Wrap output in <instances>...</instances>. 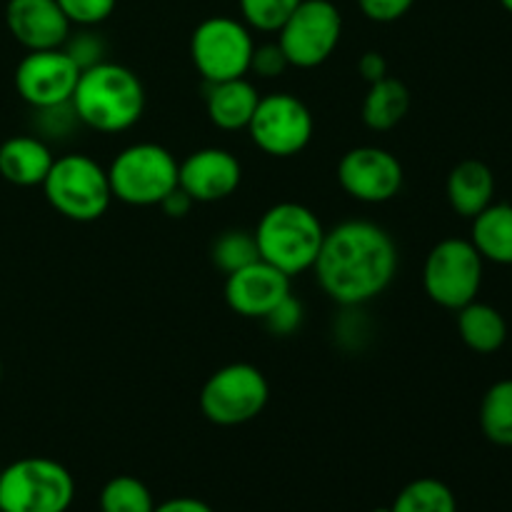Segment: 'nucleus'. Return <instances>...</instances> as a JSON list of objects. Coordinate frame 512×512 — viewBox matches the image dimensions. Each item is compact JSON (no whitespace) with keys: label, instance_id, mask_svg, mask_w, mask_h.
Wrapping results in <instances>:
<instances>
[{"label":"nucleus","instance_id":"1","mask_svg":"<svg viewBox=\"0 0 512 512\" xmlns=\"http://www.w3.org/2000/svg\"><path fill=\"white\" fill-rule=\"evenodd\" d=\"M313 270L333 303L358 308L390 288L398 273V245L378 223L345 220L325 230Z\"/></svg>","mask_w":512,"mask_h":512},{"label":"nucleus","instance_id":"2","mask_svg":"<svg viewBox=\"0 0 512 512\" xmlns=\"http://www.w3.org/2000/svg\"><path fill=\"white\" fill-rule=\"evenodd\" d=\"M70 105L85 128L123 133L143 118L145 88L133 70L103 60L80 73Z\"/></svg>","mask_w":512,"mask_h":512},{"label":"nucleus","instance_id":"3","mask_svg":"<svg viewBox=\"0 0 512 512\" xmlns=\"http://www.w3.org/2000/svg\"><path fill=\"white\" fill-rule=\"evenodd\" d=\"M260 260L283 270L288 278L313 270L325 228L318 215L300 203H278L263 213L255 228Z\"/></svg>","mask_w":512,"mask_h":512},{"label":"nucleus","instance_id":"4","mask_svg":"<svg viewBox=\"0 0 512 512\" xmlns=\"http://www.w3.org/2000/svg\"><path fill=\"white\" fill-rule=\"evenodd\" d=\"M40 188L50 208L75 223H93L103 218L113 200L108 168L85 153H68L55 158Z\"/></svg>","mask_w":512,"mask_h":512},{"label":"nucleus","instance_id":"5","mask_svg":"<svg viewBox=\"0 0 512 512\" xmlns=\"http://www.w3.org/2000/svg\"><path fill=\"white\" fill-rule=\"evenodd\" d=\"M75 480L53 458H20L0 470V512H68Z\"/></svg>","mask_w":512,"mask_h":512},{"label":"nucleus","instance_id":"6","mask_svg":"<svg viewBox=\"0 0 512 512\" xmlns=\"http://www.w3.org/2000/svg\"><path fill=\"white\" fill-rule=\"evenodd\" d=\"M178 160L158 143H135L120 150L108 168L113 198L133 208H150L178 188Z\"/></svg>","mask_w":512,"mask_h":512},{"label":"nucleus","instance_id":"7","mask_svg":"<svg viewBox=\"0 0 512 512\" xmlns=\"http://www.w3.org/2000/svg\"><path fill=\"white\" fill-rule=\"evenodd\" d=\"M485 260L465 238H445L428 253L423 265L425 295L445 310H460L478 300Z\"/></svg>","mask_w":512,"mask_h":512},{"label":"nucleus","instance_id":"8","mask_svg":"<svg viewBox=\"0 0 512 512\" xmlns=\"http://www.w3.org/2000/svg\"><path fill=\"white\" fill-rule=\"evenodd\" d=\"M270 398L263 370L250 363H230L215 370L200 390L205 420L220 428H235L258 418Z\"/></svg>","mask_w":512,"mask_h":512},{"label":"nucleus","instance_id":"9","mask_svg":"<svg viewBox=\"0 0 512 512\" xmlns=\"http://www.w3.org/2000/svg\"><path fill=\"white\" fill-rule=\"evenodd\" d=\"M343 38V13L333 0H300L290 18L280 25V50L290 68L313 70L330 60Z\"/></svg>","mask_w":512,"mask_h":512},{"label":"nucleus","instance_id":"10","mask_svg":"<svg viewBox=\"0 0 512 512\" xmlns=\"http://www.w3.org/2000/svg\"><path fill=\"white\" fill-rule=\"evenodd\" d=\"M253 50L255 40L248 25L228 15L205 18L190 38V58L205 83L245 78Z\"/></svg>","mask_w":512,"mask_h":512},{"label":"nucleus","instance_id":"11","mask_svg":"<svg viewBox=\"0 0 512 512\" xmlns=\"http://www.w3.org/2000/svg\"><path fill=\"white\" fill-rule=\"evenodd\" d=\"M248 133L255 148L270 158H293L303 153L313 140L315 120L298 95L268 93L260 95Z\"/></svg>","mask_w":512,"mask_h":512},{"label":"nucleus","instance_id":"12","mask_svg":"<svg viewBox=\"0 0 512 512\" xmlns=\"http://www.w3.org/2000/svg\"><path fill=\"white\" fill-rule=\"evenodd\" d=\"M338 183L350 198L360 203H388L403 190V163L398 155L380 145H358L340 158Z\"/></svg>","mask_w":512,"mask_h":512},{"label":"nucleus","instance_id":"13","mask_svg":"<svg viewBox=\"0 0 512 512\" xmlns=\"http://www.w3.org/2000/svg\"><path fill=\"white\" fill-rule=\"evenodd\" d=\"M80 68L63 48L28 50L15 68V90L33 110L70 103Z\"/></svg>","mask_w":512,"mask_h":512},{"label":"nucleus","instance_id":"14","mask_svg":"<svg viewBox=\"0 0 512 512\" xmlns=\"http://www.w3.org/2000/svg\"><path fill=\"white\" fill-rule=\"evenodd\" d=\"M283 270L273 268L265 260L235 270L225 280V303L233 313L250 320H263L278 303H283L293 290Z\"/></svg>","mask_w":512,"mask_h":512},{"label":"nucleus","instance_id":"15","mask_svg":"<svg viewBox=\"0 0 512 512\" xmlns=\"http://www.w3.org/2000/svg\"><path fill=\"white\" fill-rule=\"evenodd\" d=\"M243 165L225 148H200L178 165V185L195 203H218L240 188Z\"/></svg>","mask_w":512,"mask_h":512},{"label":"nucleus","instance_id":"16","mask_svg":"<svg viewBox=\"0 0 512 512\" xmlns=\"http://www.w3.org/2000/svg\"><path fill=\"white\" fill-rule=\"evenodd\" d=\"M5 25L25 50L63 48L73 28L58 0H8Z\"/></svg>","mask_w":512,"mask_h":512},{"label":"nucleus","instance_id":"17","mask_svg":"<svg viewBox=\"0 0 512 512\" xmlns=\"http://www.w3.org/2000/svg\"><path fill=\"white\" fill-rule=\"evenodd\" d=\"M53 160V150L38 135H13L0 145V175L18 188L43 185Z\"/></svg>","mask_w":512,"mask_h":512},{"label":"nucleus","instance_id":"18","mask_svg":"<svg viewBox=\"0 0 512 512\" xmlns=\"http://www.w3.org/2000/svg\"><path fill=\"white\" fill-rule=\"evenodd\" d=\"M445 195L448 203L460 218L473 220L475 215L483 213L490 203H495V175L490 165L483 160L468 158L460 160L448 175L445 183Z\"/></svg>","mask_w":512,"mask_h":512},{"label":"nucleus","instance_id":"19","mask_svg":"<svg viewBox=\"0 0 512 512\" xmlns=\"http://www.w3.org/2000/svg\"><path fill=\"white\" fill-rule=\"evenodd\" d=\"M260 103V93L253 83L245 78L220 80L208 83L205 108L208 118L220 130H248L255 108Z\"/></svg>","mask_w":512,"mask_h":512},{"label":"nucleus","instance_id":"20","mask_svg":"<svg viewBox=\"0 0 512 512\" xmlns=\"http://www.w3.org/2000/svg\"><path fill=\"white\" fill-rule=\"evenodd\" d=\"M470 243L485 263L512 265V205L490 203L473 218Z\"/></svg>","mask_w":512,"mask_h":512},{"label":"nucleus","instance_id":"21","mask_svg":"<svg viewBox=\"0 0 512 512\" xmlns=\"http://www.w3.org/2000/svg\"><path fill=\"white\" fill-rule=\"evenodd\" d=\"M458 313V335L473 353L493 355L508 340V323H505L503 313L488 303H473L463 305Z\"/></svg>","mask_w":512,"mask_h":512},{"label":"nucleus","instance_id":"22","mask_svg":"<svg viewBox=\"0 0 512 512\" xmlns=\"http://www.w3.org/2000/svg\"><path fill=\"white\" fill-rule=\"evenodd\" d=\"M410 110V90L408 85L400 78H388L378 80L368 88L363 100V123L370 130H393L395 125H400L405 120Z\"/></svg>","mask_w":512,"mask_h":512},{"label":"nucleus","instance_id":"23","mask_svg":"<svg viewBox=\"0 0 512 512\" xmlns=\"http://www.w3.org/2000/svg\"><path fill=\"white\" fill-rule=\"evenodd\" d=\"M480 430L500 448H512V378L498 380L480 403Z\"/></svg>","mask_w":512,"mask_h":512},{"label":"nucleus","instance_id":"24","mask_svg":"<svg viewBox=\"0 0 512 512\" xmlns=\"http://www.w3.org/2000/svg\"><path fill=\"white\" fill-rule=\"evenodd\" d=\"M390 512H458V500L443 480L418 478L400 490Z\"/></svg>","mask_w":512,"mask_h":512},{"label":"nucleus","instance_id":"25","mask_svg":"<svg viewBox=\"0 0 512 512\" xmlns=\"http://www.w3.org/2000/svg\"><path fill=\"white\" fill-rule=\"evenodd\" d=\"M153 493L135 475H115L100 490V512H153Z\"/></svg>","mask_w":512,"mask_h":512},{"label":"nucleus","instance_id":"26","mask_svg":"<svg viewBox=\"0 0 512 512\" xmlns=\"http://www.w3.org/2000/svg\"><path fill=\"white\" fill-rule=\"evenodd\" d=\"M210 258H213L215 268L223 270L225 275L255 263V260H260L255 235L248 230H225L215 238Z\"/></svg>","mask_w":512,"mask_h":512},{"label":"nucleus","instance_id":"27","mask_svg":"<svg viewBox=\"0 0 512 512\" xmlns=\"http://www.w3.org/2000/svg\"><path fill=\"white\" fill-rule=\"evenodd\" d=\"M243 23L260 33H278L300 0H238Z\"/></svg>","mask_w":512,"mask_h":512},{"label":"nucleus","instance_id":"28","mask_svg":"<svg viewBox=\"0 0 512 512\" xmlns=\"http://www.w3.org/2000/svg\"><path fill=\"white\" fill-rule=\"evenodd\" d=\"M58 5L65 18L70 20V25L95 28L115 13L118 0H58Z\"/></svg>","mask_w":512,"mask_h":512},{"label":"nucleus","instance_id":"29","mask_svg":"<svg viewBox=\"0 0 512 512\" xmlns=\"http://www.w3.org/2000/svg\"><path fill=\"white\" fill-rule=\"evenodd\" d=\"M63 50L70 55V58H73V63L80 68V73L105 60L103 38H100V35H95L93 30H88V28H83L80 33H75V35L70 33L68 40L63 43Z\"/></svg>","mask_w":512,"mask_h":512},{"label":"nucleus","instance_id":"30","mask_svg":"<svg viewBox=\"0 0 512 512\" xmlns=\"http://www.w3.org/2000/svg\"><path fill=\"white\" fill-rule=\"evenodd\" d=\"M263 323L270 333L280 335V338H285V335H293L295 330L303 325V303H300V300L290 293L283 303H278L268 315H265Z\"/></svg>","mask_w":512,"mask_h":512},{"label":"nucleus","instance_id":"31","mask_svg":"<svg viewBox=\"0 0 512 512\" xmlns=\"http://www.w3.org/2000/svg\"><path fill=\"white\" fill-rule=\"evenodd\" d=\"M290 68L288 58L280 50L278 43H263L255 45L253 58H250V73H255L258 78H280L285 70Z\"/></svg>","mask_w":512,"mask_h":512},{"label":"nucleus","instance_id":"32","mask_svg":"<svg viewBox=\"0 0 512 512\" xmlns=\"http://www.w3.org/2000/svg\"><path fill=\"white\" fill-rule=\"evenodd\" d=\"M38 113V128L40 133L38 138H60V135H68L73 130V125H78V115H75L73 105L65 103V105H55V108H43V110H35Z\"/></svg>","mask_w":512,"mask_h":512},{"label":"nucleus","instance_id":"33","mask_svg":"<svg viewBox=\"0 0 512 512\" xmlns=\"http://www.w3.org/2000/svg\"><path fill=\"white\" fill-rule=\"evenodd\" d=\"M360 10L373 23H395L410 13L415 0H358Z\"/></svg>","mask_w":512,"mask_h":512},{"label":"nucleus","instance_id":"34","mask_svg":"<svg viewBox=\"0 0 512 512\" xmlns=\"http://www.w3.org/2000/svg\"><path fill=\"white\" fill-rule=\"evenodd\" d=\"M358 73L363 75V80L368 85L378 83V80L388 78V60H385V55L378 53V50H368V53H363V58L358 60Z\"/></svg>","mask_w":512,"mask_h":512},{"label":"nucleus","instance_id":"35","mask_svg":"<svg viewBox=\"0 0 512 512\" xmlns=\"http://www.w3.org/2000/svg\"><path fill=\"white\" fill-rule=\"evenodd\" d=\"M193 205H195V200L190 198V195L185 193V190L180 188V185L173 190V193H168L163 200H160V210H163V213L168 215V218H175V220L185 218V215H188L190 210H193Z\"/></svg>","mask_w":512,"mask_h":512},{"label":"nucleus","instance_id":"36","mask_svg":"<svg viewBox=\"0 0 512 512\" xmlns=\"http://www.w3.org/2000/svg\"><path fill=\"white\" fill-rule=\"evenodd\" d=\"M153 512H215V510L198 498H170L165 500V503L155 505Z\"/></svg>","mask_w":512,"mask_h":512},{"label":"nucleus","instance_id":"37","mask_svg":"<svg viewBox=\"0 0 512 512\" xmlns=\"http://www.w3.org/2000/svg\"><path fill=\"white\" fill-rule=\"evenodd\" d=\"M500 5H503V8L512 15V0H500Z\"/></svg>","mask_w":512,"mask_h":512},{"label":"nucleus","instance_id":"38","mask_svg":"<svg viewBox=\"0 0 512 512\" xmlns=\"http://www.w3.org/2000/svg\"><path fill=\"white\" fill-rule=\"evenodd\" d=\"M373 512H390V508H378V510H373Z\"/></svg>","mask_w":512,"mask_h":512},{"label":"nucleus","instance_id":"39","mask_svg":"<svg viewBox=\"0 0 512 512\" xmlns=\"http://www.w3.org/2000/svg\"><path fill=\"white\" fill-rule=\"evenodd\" d=\"M0 378H3V365H0Z\"/></svg>","mask_w":512,"mask_h":512}]
</instances>
